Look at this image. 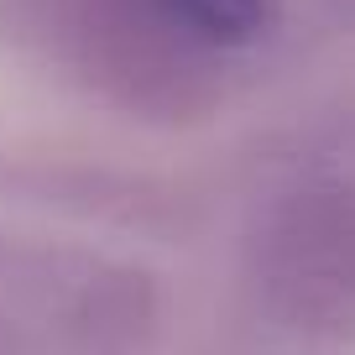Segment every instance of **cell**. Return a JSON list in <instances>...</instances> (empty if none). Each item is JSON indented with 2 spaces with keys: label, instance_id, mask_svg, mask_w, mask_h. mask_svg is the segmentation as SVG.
<instances>
[{
  "label": "cell",
  "instance_id": "cell-1",
  "mask_svg": "<svg viewBox=\"0 0 355 355\" xmlns=\"http://www.w3.org/2000/svg\"><path fill=\"white\" fill-rule=\"evenodd\" d=\"M256 303L309 340H355V189L309 183L266 204L245 245Z\"/></svg>",
  "mask_w": 355,
  "mask_h": 355
},
{
  "label": "cell",
  "instance_id": "cell-2",
  "mask_svg": "<svg viewBox=\"0 0 355 355\" xmlns=\"http://www.w3.org/2000/svg\"><path fill=\"white\" fill-rule=\"evenodd\" d=\"M152 6L199 53L245 47L272 26V0H152Z\"/></svg>",
  "mask_w": 355,
  "mask_h": 355
}]
</instances>
